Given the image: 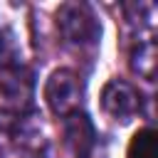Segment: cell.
<instances>
[{
    "instance_id": "cell-5",
    "label": "cell",
    "mask_w": 158,
    "mask_h": 158,
    "mask_svg": "<svg viewBox=\"0 0 158 158\" xmlns=\"http://www.w3.org/2000/svg\"><path fill=\"white\" fill-rule=\"evenodd\" d=\"M133 72H138L141 77H146L148 81L153 79L156 74V44L148 40L146 44H141L136 52H133V62H131Z\"/></svg>"
},
{
    "instance_id": "cell-4",
    "label": "cell",
    "mask_w": 158,
    "mask_h": 158,
    "mask_svg": "<svg viewBox=\"0 0 158 158\" xmlns=\"http://www.w3.org/2000/svg\"><path fill=\"white\" fill-rule=\"evenodd\" d=\"M64 136H67V143H69V148L77 158H89L91 156L94 143H96L94 141L96 133H94V126L86 118V114H79V111L69 114L67 121H64Z\"/></svg>"
},
{
    "instance_id": "cell-2",
    "label": "cell",
    "mask_w": 158,
    "mask_h": 158,
    "mask_svg": "<svg viewBox=\"0 0 158 158\" xmlns=\"http://www.w3.org/2000/svg\"><path fill=\"white\" fill-rule=\"evenodd\" d=\"M44 99L49 104V109L59 116H69L77 111L79 101H81V84L79 77L69 69H57L44 86Z\"/></svg>"
},
{
    "instance_id": "cell-3",
    "label": "cell",
    "mask_w": 158,
    "mask_h": 158,
    "mask_svg": "<svg viewBox=\"0 0 158 158\" xmlns=\"http://www.w3.org/2000/svg\"><path fill=\"white\" fill-rule=\"evenodd\" d=\"M101 106L109 116L121 123H128L141 111V96L126 81H109L101 91Z\"/></svg>"
},
{
    "instance_id": "cell-1",
    "label": "cell",
    "mask_w": 158,
    "mask_h": 158,
    "mask_svg": "<svg viewBox=\"0 0 158 158\" xmlns=\"http://www.w3.org/2000/svg\"><path fill=\"white\" fill-rule=\"evenodd\" d=\"M57 25H59L62 37L72 44H79V47L94 44L101 35V27H99L96 17L91 15V10L86 5H77V2H69V5L59 7Z\"/></svg>"
},
{
    "instance_id": "cell-6",
    "label": "cell",
    "mask_w": 158,
    "mask_h": 158,
    "mask_svg": "<svg viewBox=\"0 0 158 158\" xmlns=\"http://www.w3.org/2000/svg\"><path fill=\"white\" fill-rule=\"evenodd\" d=\"M158 151H156V131L153 128H141L131 146H128V158H156Z\"/></svg>"
},
{
    "instance_id": "cell-7",
    "label": "cell",
    "mask_w": 158,
    "mask_h": 158,
    "mask_svg": "<svg viewBox=\"0 0 158 158\" xmlns=\"http://www.w3.org/2000/svg\"><path fill=\"white\" fill-rule=\"evenodd\" d=\"M17 67V42H15V35L2 27L0 30V69H15Z\"/></svg>"
}]
</instances>
